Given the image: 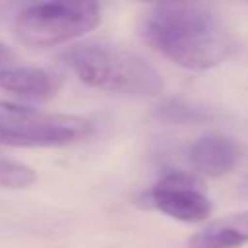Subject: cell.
Listing matches in <instances>:
<instances>
[{"instance_id": "cell-4", "label": "cell", "mask_w": 248, "mask_h": 248, "mask_svg": "<svg viewBox=\"0 0 248 248\" xmlns=\"http://www.w3.org/2000/svg\"><path fill=\"white\" fill-rule=\"evenodd\" d=\"M93 122L76 114L43 112L0 101V145L10 147H64L85 140Z\"/></svg>"}, {"instance_id": "cell-5", "label": "cell", "mask_w": 248, "mask_h": 248, "mask_svg": "<svg viewBox=\"0 0 248 248\" xmlns=\"http://www.w3.org/2000/svg\"><path fill=\"white\" fill-rule=\"evenodd\" d=\"M138 205L155 209L182 223H200L209 217L211 202L196 178L186 172H169L149 190L141 192Z\"/></svg>"}, {"instance_id": "cell-6", "label": "cell", "mask_w": 248, "mask_h": 248, "mask_svg": "<svg viewBox=\"0 0 248 248\" xmlns=\"http://www.w3.org/2000/svg\"><path fill=\"white\" fill-rule=\"evenodd\" d=\"M242 159V145L223 134H205L188 149L192 169L207 178H221L236 169Z\"/></svg>"}, {"instance_id": "cell-7", "label": "cell", "mask_w": 248, "mask_h": 248, "mask_svg": "<svg viewBox=\"0 0 248 248\" xmlns=\"http://www.w3.org/2000/svg\"><path fill=\"white\" fill-rule=\"evenodd\" d=\"M0 89L25 101H46L56 95L58 81L43 68L14 64L0 70Z\"/></svg>"}, {"instance_id": "cell-11", "label": "cell", "mask_w": 248, "mask_h": 248, "mask_svg": "<svg viewBox=\"0 0 248 248\" xmlns=\"http://www.w3.org/2000/svg\"><path fill=\"white\" fill-rule=\"evenodd\" d=\"M14 64H17L16 52L10 46H6L4 43H0V70H6L10 66H14Z\"/></svg>"}, {"instance_id": "cell-3", "label": "cell", "mask_w": 248, "mask_h": 248, "mask_svg": "<svg viewBox=\"0 0 248 248\" xmlns=\"http://www.w3.org/2000/svg\"><path fill=\"white\" fill-rule=\"evenodd\" d=\"M99 23V4L85 0H52L23 8L14 21V33L29 46H56L83 37Z\"/></svg>"}, {"instance_id": "cell-2", "label": "cell", "mask_w": 248, "mask_h": 248, "mask_svg": "<svg viewBox=\"0 0 248 248\" xmlns=\"http://www.w3.org/2000/svg\"><path fill=\"white\" fill-rule=\"evenodd\" d=\"M60 58L81 83L99 91L126 97H155L165 87V79L155 66L112 43H78L68 46Z\"/></svg>"}, {"instance_id": "cell-8", "label": "cell", "mask_w": 248, "mask_h": 248, "mask_svg": "<svg viewBox=\"0 0 248 248\" xmlns=\"http://www.w3.org/2000/svg\"><path fill=\"white\" fill-rule=\"evenodd\" d=\"M244 244H248V211H238L196 231L186 248H240Z\"/></svg>"}, {"instance_id": "cell-10", "label": "cell", "mask_w": 248, "mask_h": 248, "mask_svg": "<svg viewBox=\"0 0 248 248\" xmlns=\"http://www.w3.org/2000/svg\"><path fill=\"white\" fill-rule=\"evenodd\" d=\"M35 180L37 174L29 165L0 157V188L21 190L35 184Z\"/></svg>"}, {"instance_id": "cell-1", "label": "cell", "mask_w": 248, "mask_h": 248, "mask_svg": "<svg viewBox=\"0 0 248 248\" xmlns=\"http://www.w3.org/2000/svg\"><path fill=\"white\" fill-rule=\"evenodd\" d=\"M138 33L159 54L196 72L219 66L232 48L221 16L200 2L153 4L140 14Z\"/></svg>"}, {"instance_id": "cell-9", "label": "cell", "mask_w": 248, "mask_h": 248, "mask_svg": "<svg viewBox=\"0 0 248 248\" xmlns=\"http://www.w3.org/2000/svg\"><path fill=\"white\" fill-rule=\"evenodd\" d=\"M155 116L174 124H203L213 120V112L209 108L196 105L192 101H182L174 97L161 101L155 108Z\"/></svg>"}]
</instances>
